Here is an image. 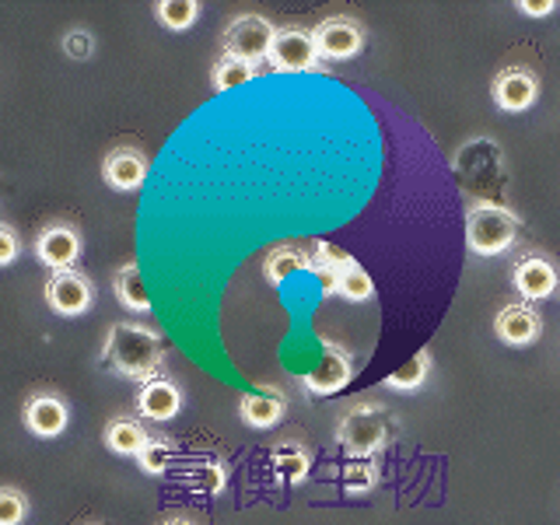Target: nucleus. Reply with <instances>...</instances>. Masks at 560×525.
I'll list each match as a JSON object with an SVG mask.
<instances>
[{
    "instance_id": "1",
    "label": "nucleus",
    "mask_w": 560,
    "mask_h": 525,
    "mask_svg": "<svg viewBox=\"0 0 560 525\" xmlns=\"http://www.w3.org/2000/svg\"><path fill=\"white\" fill-rule=\"evenodd\" d=\"M102 364L119 378L151 382L162 375L165 364V340L162 332L148 323H113L102 343Z\"/></svg>"
},
{
    "instance_id": "2",
    "label": "nucleus",
    "mask_w": 560,
    "mask_h": 525,
    "mask_svg": "<svg viewBox=\"0 0 560 525\" xmlns=\"http://www.w3.org/2000/svg\"><path fill=\"white\" fill-rule=\"evenodd\" d=\"M393 438V417L378 402H350L337 420V442L347 459H375Z\"/></svg>"
},
{
    "instance_id": "3",
    "label": "nucleus",
    "mask_w": 560,
    "mask_h": 525,
    "mask_svg": "<svg viewBox=\"0 0 560 525\" xmlns=\"http://www.w3.org/2000/svg\"><path fill=\"white\" fill-rule=\"evenodd\" d=\"M518 242V218L504 203L477 200L466 210V245L472 256L494 259Z\"/></svg>"
},
{
    "instance_id": "4",
    "label": "nucleus",
    "mask_w": 560,
    "mask_h": 525,
    "mask_svg": "<svg viewBox=\"0 0 560 525\" xmlns=\"http://www.w3.org/2000/svg\"><path fill=\"white\" fill-rule=\"evenodd\" d=\"M312 267L326 277V291H337L347 302H372L375 298V284H372V277L364 273L361 262L354 256L332 249V245H319V249H315Z\"/></svg>"
},
{
    "instance_id": "5",
    "label": "nucleus",
    "mask_w": 560,
    "mask_h": 525,
    "mask_svg": "<svg viewBox=\"0 0 560 525\" xmlns=\"http://www.w3.org/2000/svg\"><path fill=\"white\" fill-rule=\"evenodd\" d=\"M84 249L81 228L67 218H52L46 221L32 238V253L35 259L49 267V273H63V270H78V259Z\"/></svg>"
},
{
    "instance_id": "6",
    "label": "nucleus",
    "mask_w": 560,
    "mask_h": 525,
    "mask_svg": "<svg viewBox=\"0 0 560 525\" xmlns=\"http://www.w3.org/2000/svg\"><path fill=\"white\" fill-rule=\"evenodd\" d=\"M277 32L273 22H267L262 14H238L232 25L224 28V52L228 57H238V60H249L256 67H262L270 60V49L277 43Z\"/></svg>"
},
{
    "instance_id": "7",
    "label": "nucleus",
    "mask_w": 560,
    "mask_h": 525,
    "mask_svg": "<svg viewBox=\"0 0 560 525\" xmlns=\"http://www.w3.org/2000/svg\"><path fill=\"white\" fill-rule=\"evenodd\" d=\"M267 63L270 70H280V74H312V70H323V57H319V46H315L312 28H302V25L280 28Z\"/></svg>"
},
{
    "instance_id": "8",
    "label": "nucleus",
    "mask_w": 560,
    "mask_h": 525,
    "mask_svg": "<svg viewBox=\"0 0 560 525\" xmlns=\"http://www.w3.org/2000/svg\"><path fill=\"white\" fill-rule=\"evenodd\" d=\"M490 98L501 113H525L539 98V70L529 63H508L490 81Z\"/></svg>"
},
{
    "instance_id": "9",
    "label": "nucleus",
    "mask_w": 560,
    "mask_h": 525,
    "mask_svg": "<svg viewBox=\"0 0 560 525\" xmlns=\"http://www.w3.org/2000/svg\"><path fill=\"white\" fill-rule=\"evenodd\" d=\"M43 294H46V305L57 315H63V319H78V315L92 312L95 305V284H92V277L81 270L49 273Z\"/></svg>"
},
{
    "instance_id": "10",
    "label": "nucleus",
    "mask_w": 560,
    "mask_h": 525,
    "mask_svg": "<svg viewBox=\"0 0 560 525\" xmlns=\"http://www.w3.org/2000/svg\"><path fill=\"white\" fill-rule=\"evenodd\" d=\"M312 35H315V46H319L323 63L326 60H332V63L354 60L358 52L364 49V25L358 22V18H350V14L323 18V22L312 28Z\"/></svg>"
},
{
    "instance_id": "11",
    "label": "nucleus",
    "mask_w": 560,
    "mask_h": 525,
    "mask_svg": "<svg viewBox=\"0 0 560 525\" xmlns=\"http://www.w3.org/2000/svg\"><path fill=\"white\" fill-rule=\"evenodd\" d=\"M512 288L525 298V302H547L560 288V267L547 253H525L512 267Z\"/></svg>"
},
{
    "instance_id": "12",
    "label": "nucleus",
    "mask_w": 560,
    "mask_h": 525,
    "mask_svg": "<svg viewBox=\"0 0 560 525\" xmlns=\"http://www.w3.org/2000/svg\"><path fill=\"white\" fill-rule=\"evenodd\" d=\"M22 424L28 428V434L43 438V442H49V438H60L70 428L67 399L60 393H52V389L32 393L25 399V407H22Z\"/></svg>"
},
{
    "instance_id": "13",
    "label": "nucleus",
    "mask_w": 560,
    "mask_h": 525,
    "mask_svg": "<svg viewBox=\"0 0 560 525\" xmlns=\"http://www.w3.org/2000/svg\"><path fill=\"white\" fill-rule=\"evenodd\" d=\"M133 407L137 413L151 420V424H168V420H175L183 413L186 407V393H183V385L168 378V375H158L151 382H144L137 389V399H133Z\"/></svg>"
},
{
    "instance_id": "14",
    "label": "nucleus",
    "mask_w": 560,
    "mask_h": 525,
    "mask_svg": "<svg viewBox=\"0 0 560 525\" xmlns=\"http://www.w3.org/2000/svg\"><path fill=\"white\" fill-rule=\"evenodd\" d=\"M148 179V154L137 144H116L102 158V183L116 192H133Z\"/></svg>"
},
{
    "instance_id": "15",
    "label": "nucleus",
    "mask_w": 560,
    "mask_h": 525,
    "mask_svg": "<svg viewBox=\"0 0 560 525\" xmlns=\"http://www.w3.org/2000/svg\"><path fill=\"white\" fill-rule=\"evenodd\" d=\"M288 417V393L277 385H259L238 399V420L253 431H270Z\"/></svg>"
},
{
    "instance_id": "16",
    "label": "nucleus",
    "mask_w": 560,
    "mask_h": 525,
    "mask_svg": "<svg viewBox=\"0 0 560 525\" xmlns=\"http://www.w3.org/2000/svg\"><path fill=\"white\" fill-rule=\"evenodd\" d=\"M358 372V361L350 350L337 347V343H326L323 347V361L315 364V372L305 378V389L312 396H332V393H340L343 385L354 378Z\"/></svg>"
},
{
    "instance_id": "17",
    "label": "nucleus",
    "mask_w": 560,
    "mask_h": 525,
    "mask_svg": "<svg viewBox=\"0 0 560 525\" xmlns=\"http://www.w3.org/2000/svg\"><path fill=\"white\" fill-rule=\"evenodd\" d=\"M494 337L504 347H529L542 337V315L529 305H504L494 315Z\"/></svg>"
},
{
    "instance_id": "18",
    "label": "nucleus",
    "mask_w": 560,
    "mask_h": 525,
    "mask_svg": "<svg viewBox=\"0 0 560 525\" xmlns=\"http://www.w3.org/2000/svg\"><path fill=\"white\" fill-rule=\"evenodd\" d=\"M270 472L277 483L284 487H298L308 480L312 472V448L298 438H284V442L270 445Z\"/></svg>"
},
{
    "instance_id": "19",
    "label": "nucleus",
    "mask_w": 560,
    "mask_h": 525,
    "mask_svg": "<svg viewBox=\"0 0 560 525\" xmlns=\"http://www.w3.org/2000/svg\"><path fill=\"white\" fill-rule=\"evenodd\" d=\"M151 438L154 434L148 431L144 420H137L130 413H119V417H113L109 424L102 428V445L109 448L113 455H127V459H137Z\"/></svg>"
},
{
    "instance_id": "20",
    "label": "nucleus",
    "mask_w": 560,
    "mask_h": 525,
    "mask_svg": "<svg viewBox=\"0 0 560 525\" xmlns=\"http://www.w3.org/2000/svg\"><path fill=\"white\" fill-rule=\"evenodd\" d=\"M179 483L192 494H221L228 487V463L221 455H200V459H189L179 472Z\"/></svg>"
},
{
    "instance_id": "21",
    "label": "nucleus",
    "mask_w": 560,
    "mask_h": 525,
    "mask_svg": "<svg viewBox=\"0 0 560 525\" xmlns=\"http://www.w3.org/2000/svg\"><path fill=\"white\" fill-rule=\"evenodd\" d=\"M113 288H116V298L122 308H130L137 315H148L151 312V298L144 291V280H140V270L133 267V262H127V267H119L113 273Z\"/></svg>"
},
{
    "instance_id": "22",
    "label": "nucleus",
    "mask_w": 560,
    "mask_h": 525,
    "mask_svg": "<svg viewBox=\"0 0 560 525\" xmlns=\"http://www.w3.org/2000/svg\"><path fill=\"white\" fill-rule=\"evenodd\" d=\"M203 4L200 0H158L154 4V18L158 25L168 28V32H186L200 22Z\"/></svg>"
},
{
    "instance_id": "23",
    "label": "nucleus",
    "mask_w": 560,
    "mask_h": 525,
    "mask_svg": "<svg viewBox=\"0 0 560 525\" xmlns=\"http://www.w3.org/2000/svg\"><path fill=\"white\" fill-rule=\"evenodd\" d=\"M431 350H420V354H413L402 368H396V372L385 378V389H393V393H417V389H424V382L431 375Z\"/></svg>"
},
{
    "instance_id": "24",
    "label": "nucleus",
    "mask_w": 560,
    "mask_h": 525,
    "mask_svg": "<svg viewBox=\"0 0 560 525\" xmlns=\"http://www.w3.org/2000/svg\"><path fill=\"white\" fill-rule=\"evenodd\" d=\"M262 70L249 60H238V57H228V52H221V60L214 63V70H210V84H214V92H228V88L235 84H245L259 78Z\"/></svg>"
},
{
    "instance_id": "25",
    "label": "nucleus",
    "mask_w": 560,
    "mask_h": 525,
    "mask_svg": "<svg viewBox=\"0 0 560 525\" xmlns=\"http://www.w3.org/2000/svg\"><path fill=\"white\" fill-rule=\"evenodd\" d=\"M340 487L350 498H364L378 487V463L375 459H350L340 472Z\"/></svg>"
},
{
    "instance_id": "26",
    "label": "nucleus",
    "mask_w": 560,
    "mask_h": 525,
    "mask_svg": "<svg viewBox=\"0 0 560 525\" xmlns=\"http://www.w3.org/2000/svg\"><path fill=\"white\" fill-rule=\"evenodd\" d=\"M302 267H312V259L305 253L291 249V245H284V249H273L267 256V262H262V273H267V280H270L273 288H280L291 273H298Z\"/></svg>"
},
{
    "instance_id": "27",
    "label": "nucleus",
    "mask_w": 560,
    "mask_h": 525,
    "mask_svg": "<svg viewBox=\"0 0 560 525\" xmlns=\"http://www.w3.org/2000/svg\"><path fill=\"white\" fill-rule=\"evenodd\" d=\"M172 455H175V442L165 434H154L151 442L144 445V452L137 455V466L148 472V477H165L168 466H172Z\"/></svg>"
},
{
    "instance_id": "28",
    "label": "nucleus",
    "mask_w": 560,
    "mask_h": 525,
    "mask_svg": "<svg viewBox=\"0 0 560 525\" xmlns=\"http://www.w3.org/2000/svg\"><path fill=\"white\" fill-rule=\"evenodd\" d=\"M28 518V498L18 487L0 490V525H22Z\"/></svg>"
},
{
    "instance_id": "29",
    "label": "nucleus",
    "mask_w": 560,
    "mask_h": 525,
    "mask_svg": "<svg viewBox=\"0 0 560 525\" xmlns=\"http://www.w3.org/2000/svg\"><path fill=\"white\" fill-rule=\"evenodd\" d=\"M63 52L70 60H92L95 57V35L88 32V28H70L63 35Z\"/></svg>"
},
{
    "instance_id": "30",
    "label": "nucleus",
    "mask_w": 560,
    "mask_h": 525,
    "mask_svg": "<svg viewBox=\"0 0 560 525\" xmlns=\"http://www.w3.org/2000/svg\"><path fill=\"white\" fill-rule=\"evenodd\" d=\"M18 253H22V238L11 224H0V267H14Z\"/></svg>"
},
{
    "instance_id": "31",
    "label": "nucleus",
    "mask_w": 560,
    "mask_h": 525,
    "mask_svg": "<svg viewBox=\"0 0 560 525\" xmlns=\"http://www.w3.org/2000/svg\"><path fill=\"white\" fill-rule=\"evenodd\" d=\"M522 14H529V18H547L557 11V0H518L515 4Z\"/></svg>"
},
{
    "instance_id": "32",
    "label": "nucleus",
    "mask_w": 560,
    "mask_h": 525,
    "mask_svg": "<svg viewBox=\"0 0 560 525\" xmlns=\"http://www.w3.org/2000/svg\"><path fill=\"white\" fill-rule=\"evenodd\" d=\"M162 525H197V522H192L189 515H175V518H165Z\"/></svg>"
},
{
    "instance_id": "33",
    "label": "nucleus",
    "mask_w": 560,
    "mask_h": 525,
    "mask_svg": "<svg viewBox=\"0 0 560 525\" xmlns=\"http://www.w3.org/2000/svg\"><path fill=\"white\" fill-rule=\"evenodd\" d=\"M88 525H98V522H88Z\"/></svg>"
}]
</instances>
